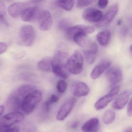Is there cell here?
Masks as SVG:
<instances>
[{"label": "cell", "instance_id": "74e56055", "mask_svg": "<svg viewBox=\"0 0 132 132\" xmlns=\"http://www.w3.org/2000/svg\"><path fill=\"white\" fill-rule=\"evenodd\" d=\"M79 125V122L77 121L73 123L71 125V128L73 129H76Z\"/></svg>", "mask_w": 132, "mask_h": 132}, {"label": "cell", "instance_id": "cb8c5ba5", "mask_svg": "<svg viewBox=\"0 0 132 132\" xmlns=\"http://www.w3.org/2000/svg\"><path fill=\"white\" fill-rule=\"evenodd\" d=\"M74 2V1H57L55 3L58 7L66 11H70L73 8Z\"/></svg>", "mask_w": 132, "mask_h": 132}, {"label": "cell", "instance_id": "3957f363", "mask_svg": "<svg viewBox=\"0 0 132 132\" xmlns=\"http://www.w3.org/2000/svg\"><path fill=\"white\" fill-rule=\"evenodd\" d=\"M35 38L34 28L29 25H25L20 29L18 35V43L21 46H30L33 44Z\"/></svg>", "mask_w": 132, "mask_h": 132}, {"label": "cell", "instance_id": "d6986e66", "mask_svg": "<svg viewBox=\"0 0 132 132\" xmlns=\"http://www.w3.org/2000/svg\"><path fill=\"white\" fill-rule=\"evenodd\" d=\"M100 128L99 120L94 118L86 122L82 126L81 130L84 132H97Z\"/></svg>", "mask_w": 132, "mask_h": 132}, {"label": "cell", "instance_id": "9a60e30c", "mask_svg": "<svg viewBox=\"0 0 132 132\" xmlns=\"http://www.w3.org/2000/svg\"><path fill=\"white\" fill-rule=\"evenodd\" d=\"M40 13L39 8L38 6L31 5L23 11L21 17L24 21H31L38 18Z\"/></svg>", "mask_w": 132, "mask_h": 132}, {"label": "cell", "instance_id": "4316f807", "mask_svg": "<svg viewBox=\"0 0 132 132\" xmlns=\"http://www.w3.org/2000/svg\"><path fill=\"white\" fill-rule=\"evenodd\" d=\"M93 1H77V6L78 8H83L88 6Z\"/></svg>", "mask_w": 132, "mask_h": 132}, {"label": "cell", "instance_id": "6da1fadb", "mask_svg": "<svg viewBox=\"0 0 132 132\" xmlns=\"http://www.w3.org/2000/svg\"><path fill=\"white\" fill-rule=\"evenodd\" d=\"M94 31V28L90 26H75L66 31V36L68 40L74 41L80 46L85 47L88 43V35L93 33Z\"/></svg>", "mask_w": 132, "mask_h": 132}, {"label": "cell", "instance_id": "f1b7e54d", "mask_svg": "<svg viewBox=\"0 0 132 132\" xmlns=\"http://www.w3.org/2000/svg\"><path fill=\"white\" fill-rule=\"evenodd\" d=\"M59 100V97L58 96H56L55 95L52 94L50 96L48 101L51 104H53L54 103L57 102Z\"/></svg>", "mask_w": 132, "mask_h": 132}, {"label": "cell", "instance_id": "484cf974", "mask_svg": "<svg viewBox=\"0 0 132 132\" xmlns=\"http://www.w3.org/2000/svg\"><path fill=\"white\" fill-rule=\"evenodd\" d=\"M67 83L63 80H60L57 82L56 84V89L60 94L64 93L67 88Z\"/></svg>", "mask_w": 132, "mask_h": 132}, {"label": "cell", "instance_id": "44dd1931", "mask_svg": "<svg viewBox=\"0 0 132 132\" xmlns=\"http://www.w3.org/2000/svg\"><path fill=\"white\" fill-rule=\"evenodd\" d=\"M37 67L39 70L43 72L52 71V59L49 57H44L38 63Z\"/></svg>", "mask_w": 132, "mask_h": 132}, {"label": "cell", "instance_id": "d6a6232c", "mask_svg": "<svg viewBox=\"0 0 132 132\" xmlns=\"http://www.w3.org/2000/svg\"><path fill=\"white\" fill-rule=\"evenodd\" d=\"M127 114L129 116H132V97L128 105Z\"/></svg>", "mask_w": 132, "mask_h": 132}, {"label": "cell", "instance_id": "4dcf8cb0", "mask_svg": "<svg viewBox=\"0 0 132 132\" xmlns=\"http://www.w3.org/2000/svg\"><path fill=\"white\" fill-rule=\"evenodd\" d=\"M52 105L48 100L44 103L43 107V110L46 113H48L50 111V107Z\"/></svg>", "mask_w": 132, "mask_h": 132}, {"label": "cell", "instance_id": "8fae6325", "mask_svg": "<svg viewBox=\"0 0 132 132\" xmlns=\"http://www.w3.org/2000/svg\"><path fill=\"white\" fill-rule=\"evenodd\" d=\"M108 80L112 84H116L119 83L122 77L121 69L118 67L115 66L108 69L105 73Z\"/></svg>", "mask_w": 132, "mask_h": 132}, {"label": "cell", "instance_id": "603a6c76", "mask_svg": "<svg viewBox=\"0 0 132 132\" xmlns=\"http://www.w3.org/2000/svg\"><path fill=\"white\" fill-rule=\"evenodd\" d=\"M115 118L114 112L111 110H108L103 115L102 121L106 125H110L114 122Z\"/></svg>", "mask_w": 132, "mask_h": 132}, {"label": "cell", "instance_id": "83f0119b", "mask_svg": "<svg viewBox=\"0 0 132 132\" xmlns=\"http://www.w3.org/2000/svg\"><path fill=\"white\" fill-rule=\"evenodd\" d=\"M5 14L0 11V22L6 27H9V24L5 17Z\"/></svg>", "mask_w": 132, "mask_h": 132}, {"label": "cell", "instance_id": "8d00e7d4", "mask_svg": "<svg viewBox=\"0 0 132 132\" xmlns=\"http://www.w3.org/2000/svg\"><path fill=\"white\" fill-rule=\"evenodd\" d=\"M128 32V29L127 28H124L121 30V35L123 36H125Z\"/></svg>", "mask_w": 132, "mask_h": 132}, {"label": "cell", "instance_id": "277c9868", "mask_svg": "<svg viewBox=\"0 0 132 132\" xmlns=\"http://www.w3.org/2000/svg\"><path fill=\"white\" fill-rule=\"evenodd\" d=\"M24 114L19 111L10 112L2 117L0 119V132H7L16 123L24 120Z\"/></svg>", "mask_w": 132, "mask_h": 132}, {"label": "cell", "instance_id": "ac0fdd59", "mask_svg": "<svg viewBox=\"0 0 132 132\" xmlns=\"http://www.w3.org/2000/svg\"><path fill=\"white\" fill-rule=\"evenodd\" d=\"M98 47L96 43L90 44L88 49L84 50V53L87 62L90 64L94 63L97 58Z\"/></svg>", "mask_w": 132, "mask_h": 132}, {"label": "cell", "instance_id": "30bf717a", "mask_svg": "<svg viewBox=\"0 0 132 132\" xmlns=\"http://www.w3.org/2000/svg\"><path fill=\"white\" fill-rule=\"evenodd\" d=\"M119 7L118 5L115 4L111 7L108 11L102 15L101 19L96 23L98 27H102L108 25L114 19L118 11Z\"/></svg>", "mask_w": 132, "mask_h": 132}, {"label": "cell", "instance_id": "1f68e13d", "mask_svg": "<svg viewBox=\"0 0 132 132\" xmlns=\"http://www.w3.org/2000/svg\"><path fill=\"white\" fill-rule=\"evenodd\" d=\"M7 48V45L5 43L0 42V55L4 53Z\"/></svg>", "mask_w": 132, "mask_h": 132}, {"label": "cell", "instance_id": "ba28073f", "mask_svg": "<svg viewBox=\"0 0 132 132\" xmlns=\"http://www.w3.org/2000/svg\"><path fill=\"white\" fill-rule=\"evenodd\" d=\"M34 1L29 2H17L11 4L8 8L9 14L14 18H17L21 16L23 11L31 4L35 3Z\"/></svg>", "mask_w": 132, "mask_h": 132}, {"label": "cell", "instance_id": "e575fe53", "mask_svg": "<svg viewBox=\"0 0 132 132\" xmlns=\"http://www.w3.org/2000/svg\"><path fill=\"white\" fill-rule=\"evenodd\" d=\"M19 128L18 126H15V127L11 128V129L8 130L7 132H19Z\"/></svg>", "mask_w": 132, "mask_h": 132}, {"label": "cell", "instance_id": "7a4b0ae2", "mask_svg": "<svg viewBox=\"0 0 132 132\" xmlns=\"http://www.w3.org/2000/svg\"><path fill=\"white\" fill-rule=\"evenodd\" d=\"M35 90V87L31 84H24L19 87L9 97V105L14 111L21 110L22 104L26 97Z\"/></svg>", "mask_w": 132, "mask_h": 132}, {"label": "cell", "instance_id": "836d02e7", "mask_svg": "<svg viewBox=\"0 0 132 132\" xmlns=\"http://www.w3.org/2000/svg\"><path fill=\"white\" fill-rule=\"evenodd\" d=\"M0 11L5 13V5L3 2L0 1Z\"/></svg>", "mask_w": 132, "mask_h": 132}, {"label": "cell", "instance_id": "5b68a950", "mask_svg": "<svg viewBox=\"0 0 132 132\" xmlns=\"http://www.w3.org/2000/svg\"><path fill=\"white\" fill-rule=\"evenodd\" d=\"M84 59L80 53L76 50L68 58L66 68L68 72L73 74H78L83 71Z\"/></svg>", "mask_w": 132, "mask_h": 132}, {"label": "cell", "instance_id": "ffe728a7", "mask_svg": "<svg viewBox=\"0 0 132 132\" xmlns=\"http://www.w3.org/2000/svg\"><path fill=\"white\" fill-rule=\"evenodd\" d=\"M111 64V63L109 61H104L98 64L93 69L91 73L92 78L96 79L98 78L110 67Z\"/></svg>", "mask_w": 132, "mask_h": 132}, {"label": "cell", "instance_id": "e0dca14e", "mask_svg": "<svg viewBox=\"0 0 132 132\" xmlns=\"http://www.w3.org/2000/svg\"><path fill=\"white\" fill-rule=\"evenodd\" d=\"M131 91L126 90L122 92L117 98L112 105V107L115 110H121L125 107L128 101Z\"/></svg>", "mask_w": 132, "mask_h": 132}, {"label": "cell", "instance_id": "8992f818", "mask_svg": "<svg viewBox=\"0 0 132 132\" xmlns=\"http://www.w3.org/2000/svg\"><path fill=\"white\" fill-rule=\"evenodd\" d=\"M42 98V94L38 90H35L28 95L24 99L21 110L26 114L31 113Z\"/></svg>", "mask_w": 132, "mask_h": 132}, {"label": "cell", "instance_id": "60d3db41", "mask_svg": "<svg viewBox=\"0 0 132 132\" xmlns=\"http://www.w3.org/2000/svg\"><path fill=\"white\" fill-rule=\"evenodd\" d=\"M122 23V21L121 19H119L118 21V22H117V24H118V25L120 26L121 25Z\"/></svg>", "mask_w": 132, "mask_h": 132}, {"label": "cell", "instance_id": "52a82bcc", "mask_svg": "<svg viewBox=\"0 0 132 132\" xmlns=\"http://www.w3.org/2000/svg\"><path fill=\"white\" fill-rule=\"evenodd\" d=\"M119 91V87L118 86L112 88L108 94L98 100L95 104V109L97 111L104 108L110 102L116 98Z\"/></svg>", "mask_w": 132, "mask_h": 132}, {"label": "cell", "instance_id": "7c38bea8", "mask_svg": "<svg viewBox=\"0 0 132 132\" xmlns=\"http://www.w3.org/2000/svg\"><path fill=\"white\" fill-rule=\"evenodd\" d=\"M76 102L75 98H71L66 101L60 108L56 119L59 121H62L67 117L73 109Z\"/></svg>", "mask_w": 132, "mask_h": 132}, {"label": "cell", "instance_id": "d590c367", "mask_svg": "<svg viewBox=\"0 0 132 132\" xmlns=\"http://www.w3.org/2000/svg\"><path fill=\"white\" fill-rule=\"evenodd\" d=\"M127 20H128V22L129 26L132 28V14L128 16V18H127Z\"/></svg>", "mask_w": 132, "mask_h": 132}, {"label": "cell", "instance_id": "b9f144b4", "mask_svg": "<svg viewBox=\"0 0 132 132\" xmlns=\"http://www.w3.org/2000/svg\"><path fill=\"white\" fill-rule=\"evenodd\" d=\"M130 52H131L132 54V45L131 46H130Z\"/></svg>", "mask_w": 132, "mask_h": 132}, {"label": "cell", "instance_id": "d4e9b609", "mask_svg": "<svg viewBox=\"0 0 132 132\" xmlns=\"http://www.w3.org/2000/svg\"><path fill=\"white\" fill-rule=\"evenodd\" d=\"M71 22L68 19L66 18L62 19L59 21L58 24L59 28L62 30L66 31L71 27Z\"/></svg>", "mask_w": 132, "mask_h": 132}, {"label": "cell", "instance_id": "f35d334b", "mask_svg": "<svg viewBox=\"0 0 132 132\" xmlns=\"http://www.w3.org/2000/svg\"><path fill=\"white\" fill-rule=\"evenodd\" d=\"M5 111V107L4 105H0V117L2 116Z\"/></svg>", "mask_w": 132, "mask_h": 132}, {"label": "cell", "instance_id": "7402d4cb", "mask_svg": "<svg viewBox=\"0 0 132 132\" xmlns=\"http://www.w3.org/2000/svg\"><path fill=\"white\" fill-rule=\"evenodd\" d=\"M111 33L109 30H105L100 32L97 35L98 42L102 46L107 45L110 42Z\"/></svg>", "mask_w": 132, "mask_h": 132}, {"label": "cell", "instance_id": "4fadbf2b", "mask_svg": "<svg viewBox=\"0 0 132 132\" xmlns=\"http://www.w3.org/2000/svg\"><path fill=\"white\" fill-rule=\"evenodd\" d=\"M68 57V54L66 52L58 51L56 53L52 59L53 68L66 69V63Z\"/></svg>", "mask_w": 132, "mask_h": 132}, {"label": "cell", "instance_id": "ab89813d", "mask_svg": "<svg viewBox=\"0 0 132 132\" xmlns=\"http://www.w3.org/2000/svg\"><path fill=\"white\" fill-rule=\"evenodd\" d=\"M125 132H132V128H129L125 131Z\"/></svg>", "mask_w": 132, "mask_h": 132}, {"label": "cell", "instance_id": "9c48e42d", "mask_svg": "<svg viewBox=\"0 0 132 132\" xmlns=\"http://www.w3.org/2000/svg\"><path fill=\"white\" fill-rule=\"evenodd\" d=\"M38 25L39 28L42 31H47L52 27V18L48 11L45 10L40 12L38 17Z\"/></svg>", "mask_w": 132, "mask_h": 132}, {"label": "cell", "instance_id": "2e32d148", "mask_svg": "<svg viewBox=\"0 0 132 132\" xmlns=\"http://www.w3.org/2000/svg\"><path fill=\"white\" fill-rule=\"evenodd\" d=\"M89 91L88 86L83 82L77 81L71 85V93L76 97L86 96L89 94Z\"/></svg>", "mask_w": 132, "mask_h": 132}, {"label": "cell", "instance_id": "f546056e", "mask_svg": "<svg viewBox=\"0 0 132 132\" xmlns=\"http://www.w3.org/2000/svg\"><path fill=\"white\" fill-rule=\"evenodd\" d=\"M109 1L107 0H100L98 2V5L101 9L106 7L108 4Z\"/></svg>", "mask_w": 132, "mask_h": 132}, {"label": "cell", "instance_id": "5bb4252c", "mask_svg": "<svg viewBox=\"0 0 132 132\" xmlns=\"http://www.w3.org/2000/svg\"><path fill=\"white\" fill-rule=\"evenodd\" d=\"M102 15L103 14L101 11L91 7L85 9L82 14L83 18L90 22H97L101 19Z\"/></svg>", "mask_w": 132, "mask_h": 132}]
</instances>
